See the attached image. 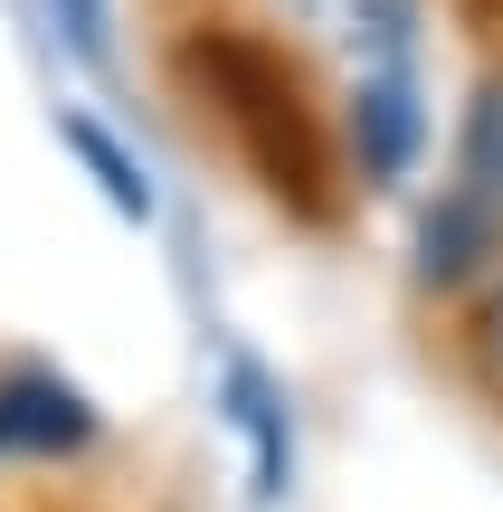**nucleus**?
<instances>
[{"label":"nucleus","instance_id":"20e7f679","mask_svg":"<svg viewBox=\"0 0 503 512\" xmlns=\"http://www.w3.org/2000/svg\"><path fill=\"white\" fill-rule=\"evenodd\" d=\"M95 437V408L57 370H10L0 380V456H67Z\"/></svg>","mask_w":503,"mask_h":512},{"label":"nucleus","instance_id":"6e6552de","mask_svg":"<svg viewBox=\"0 0 503 512\" xmlns=\"http://www.w3.org/2000/svg\"><path fill=\"white\" fill-rule=\"evenodd\" d=\"M485 370L503 380V285H494V304H485Z\"/></svg>","mask_w":503,"mask_h":512},{"label":"nucleus","instance_id":"0eeeda50","mask_svg":"<svg viewBox=\"0 0 503 512\" xmlns=\"http://www.w3.org/2000/svg\"><path fill=\"white\" fill-rule=\"evenodd\" d=\"M57 29H67V48L86 57V67H105V48H114V19H105V0H57Z\"/></svg>","mask_w":503,"mask_h":512},{"label":"nucleus","instance_id":"f03ea898","mask_svg":"<svg viewBox=\"0 0 503 512\" xmlns=\"http://www.w3.org/2000/svg\"><path fill=\"white\" fill-rule=\"evenodd\" d=\"M361 19H371L380 67L361 76V95H352V143H361V171H371V181H409L418 143H428L418 57H409V0H361Z\"/></svg>","mask_w":503,"mask_h":512},{"label":"nucleus","instance_id":"7ed1b4c3","mask_svg":"<svg viewBox=\"0 0 503 512\" xmlns=\"http://www.w3.org/2000/svg\"><path fill=\"white\" fill-rule=\"evenodd\" d=\"M209 86H219V114H228V133H238L247 152H257V171H266V190H295L304 209L323 219V190H314V162H304L295 143H276V124H295L304 133V114H295V76L276 67L266 48H219L209 57Z\"/></svg>","mask_w":503,"mask_h":512},{"label":"nucleus","instance_id":"39448f33","mask_svg":"<svg viewBox=\"0 0 503 512\" xmlns=\"http://www.w3.org/2000/svg\"><path fill=\"white\" fill-rule=\"evenodd\" d=\"M228 427L247 437V475H257V503H285L295 484V437H285V389L266 380L257 361H228Z\"/></svg>","mask_w":503,"mask_h":512},{"label":"nucleus","instance_id":"f257e3e1","mask_svg":"<svg viewBox=\"0 0 503 512\" xmlns=\"http://www.w3.org/2000/svg\"><path fill=\"white\" fill-rule=\"evenodd\" d=\"M503 256V86H475L466 133H456V171L437 209L418 219V285L456 294Z\"/></svg>","mask_w":503,"mask_h":512},{"label":"nucleus","instance_id":"423d86ee","mask_svg":"<svg viewBox=\"0 0 503 512\" xmlns=\"http://www.w3.org/2000/svg\"><path fill=\"white\" fill-rule=\"evenodd\" d=\"M67 143H76V162L95 171V190H105L124 219H152V181H143V162H133L124 143H114L105 124H86V114H67Z\"/></svg>","mask_w":503,"mask_h":512}]
</instances>
